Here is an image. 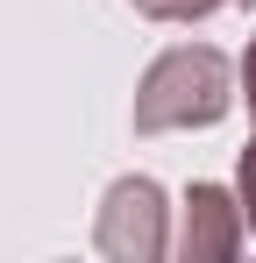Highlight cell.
Here are the masks:
<instances>
[{
	"mask_svg": "<svg viewBox=\"0 0 256 263\" xmlns=\"http://www.w3.org/2000/svg\"><path fill=\"white\" fill-rule=\"evenodd\" d=\"M135 14H150V22H207L221 0H128Z\"/></svg>",
	"mask_w": 256,
	"mask_h": 263,
	"instance_id": "277c9868",
	"label": "cell"
},
{
	"mask_svg": "<svg viewBox=\"0 0 256 263\" xmlns=\"http://www.w3.org/2000/svg\"><path fill=\"white\" fill-rule=\"evenodd\" d=\"M242 100H249V114H256V36H249V57H242Z\"/></svg>",
	"mask_w": 256,
	"mask_h": 263,
	"instance_id": "8992f818",
	"label": "cell"
},
{
	"mask_svg": "<svg viewBox=\"0 0 256 263\" xmlns=\"http://www.w3.org/2000/svg\"><path fill=\"white\" fill-rule=\"evenodd\" d=\"M93 242H100V256H114V263H157L171 249V235H164V192H157L150 178L107 185Z\"/></svg>",
	"mask_w": 256,
	"mask_h": 263,
	"instance_id": "7a4b0ae2",
	"label": "cell"
},
{
	"mask_svg": "<svg viewBox=\"0 0 256 263\" xmlns=\"http://www.w3.org/2000/svg\"><path fill=\"white\" fill-rule=\"evenodd\" d=\"M249 235L242 199H228L221 185H192L185 192V228H178V256L185 263H228Z\"/></svg>",
	"mask_w": 256,
	"mask_h": 263,
	"instance_id": "3957f363",
	"label": "cell"
},
{
	"mask_svg": "<svg viewBox=\"0 0 256 263\" xmlns=\"http://www.w3.org/2000/svg\"><path fill=\"white\" fill-rule=\"evenodd\" d=\"M242 7H249V0H242Z\"/></svg>",
	"mask_w": 256,
	"mask_h": 263,
	"instance_id": "52a82bcc",
	"label": "cell"
},
{
	"mask_svg": "<svg viewBox=\"0 0 256 263\" xmlns=\"http://www.w3.org/2000/svg\"><path fill=\"white\" fill-rule=\"evenodd\" d=\"M242 214H249V235H256V142L242 149Z\"/></svg>",
	"mask_w": 256,
	"mask_h": 263,
	"instance_id": "5b68a950",
	"label": "cell"
},
{
	"mask_svg": "<svg viewBox=\"0 0 256 263\" xmlns=\"http://www.w3.org/2000/svg\"><path fill=\"white\" fill-rule=\"evenodd\" d=\"M235 107V71L228 57L207 43H185V50H164L142 86H135V128L142 135H164V128H213L221 114Z\"/></svg>",
	"mask_w": 256,
	"mask_h": 263,
	"instance_id": "6da1fadb",
	"label": "cell"
}]
</instances>
